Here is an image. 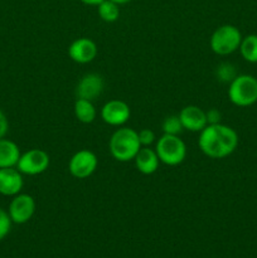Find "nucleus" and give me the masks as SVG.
Returning <instances> with one entry per match:
<instances>
[{"mask_svg": "<svg viewBox=\"0 0 257 258\" xmlns=\"http://www.w3.org/2000/svg\"><path fill=\"white\" fill-rule=\"evenodd\" d=\"M198 145L208 158L223 159L234 153L238 146V135L233 128L221 122L207 125L201 131Z\"/></svg>", "mask_w": 257, "mask_h": 258, "instance_id": "nucleus-1", "label": "nucleus"}, {"mask_svg": "<svg viewBox=\"0 0 257 258\" xmlns=\"http://www.w3.org/2000/svg\"><path fill=\"white\" fill-rule=\"evenodd\" d=\"M110 153L115 160L126 163L134 160L141 149L139 134L134 128L121 127L112 134L110 139Z\"/></svg>", "mask_w": 257, "mask_h": 258, "instance_id": "nucleus-2", "label": "nucleus"}, {"mask_svg": "<svg viewBox=\"0 0 257 258\" xmlns=\"http://www.w3.org/2000/svg\"><path fill=\"white\" fill-rule=\"evenodd\" d=\"M228 97L238 107H248L257 102V78L251 75L236 76L229 83Z\"/></svg>", "mask_w": 257, "mask_h": 258, "instance_id": "nucleus-3", "label": "nucleus"}, {"mask_svg": "<svg viewBox=\"0 0 257 258\" xmlns=\"http://www.w3.org/2000/svg\"><path fill=\"white\" fill-rule=\"evenodd\" d=\"M242 42V34L234 25L224 24L214 30L209 45L211 49L218 55H228L236 52Z\"/></svg>", "mask_w": 257, "mask_h": 258, "instance_id": "nucleus-4", "label": "nucleus"}, {"mask_svg": "<svg viewBox=\"0 0 257 258\" xmlns=\"http://www.w3.org/2000/svg\"><path fill=\"white\" fill-rule=\"evenodd\" d=\"M159 160L169 166L179 165L186 156V146L181 139L176 135L164 134L156 143L155 148Z\"/></svg>", "mask_w": 257, "mask_h": 258, "instance_id": "nucleus-5", "label": "nucleus"}, {"mask_svg": "<svg viewBox=\"0 0 257 258\" xmlns=\"http://www.w3.org/2000/svg\"><path fill=\"white\" fill-rule=\"evenodd\" d=\"M49 161V155L44 150L32 149L20 155L17 169L25 175H39L47 170Z\"/></svg>", "mask_w": 257, "mask_h": 258, "instance_id": "nucleus-6", "label": "nucleus"}, {"mask_svg": "<svg viewBox=\"0 0 257 258\" xmlns=\"http://www.w3.org/2000/svg\"><path fill=\"white\" fill-rule=\"evenodd\" d=\"M98 165V159L95 155V153L90 150L77 151L72 158L70 159L68 163V170L71 175L77 179H86L92 175L96 171Z\"/></svg>", "mask_w": 257, "mask_h": 258, "instance_id": "nucleus-7", "label": "nucleus"}, {"mask_svg": "<svg viewBox=\"0 0 257 258\" xmlns=\"http://www.w3.org/2000/svg\"><path fill=\"white\" fill-rule=\"evenodd\" d=\"M35 213V201L29 194H17L9 204L8 214L13 223L24 224L32 219Z\"/></svg>", "mask_w": 257, "mask_h": 258, "instance_id": "nucleus-8", "label": "nucleus"}, {"mask_svg": "<svg viewBox=\"0 0 257 258\" xmlns=\"http://www.w3.org/2000/svg\"><path fill=\"white\" fill-rule=\"evenodd\" d=\"M131 115L130 107L125 101L111 100L103 105L101 117L110 126H122L128 121Z\"/></svg>", "mask_w": 257, "mask_h": 258, "instance_id": "nucleus-9", "label": "nucleus"}, {"mask_svg": "<svg viewBox=\"0 0 257 258\" xmlns=\"http://www.w3.org/2000/svg\"><path fill=\"white\" fill-rule=\"evenodd\" d=\"M68 55L71 59L80 64L92 62L97 55V45L88 38H78L68 47Z\"/></svg>", "mask_w": 257, "mask_h": 258, "instance_id": "nucleus-10", "label": "nucleus"}, {"mask_svg": "<svg viewBox=\"0 0 257 258\" xmlns=\"http://www.w3.org/2000/svg\"><path fill=\"white\" fill-rule=\"evenodd\" d=\"M178 116L180 118L183 128L191 131V133H201L208 125L206 112L198 106H185V107L181 108Z\"/></svg>", "mask_w": 257, "mask_h": 258, "instance_id": "nucleus-11", "label": "nucleus"}, {"mask_svg": "<svg viewBox=\"0 0 257 258\" xmlns=\"http://www.w3.org/2000/svg\"><path fill=\"white\" fill-rule=\"evenodd\" d=\"M103 78L97 73H87L77 83L76 95L78 98L93 101L102 93Z\"/></svg>", "mask_w": 257, "mask_h": 258, "instance_id": "nucleus-12", "label": "nucleus"}, {"mask_svg": "<svg viewBox=\"0 0 257 258\" xmlns=\"http://www.w3.org/2000/svg\"><path fill=\"white\" fill-rule=\"evenodd\" d=\"M24 180L23 174L15 168L0 169V194L14 197L22 191Z\"/></svg>", "mask_w": 257, "mask_h": 258, "instance_id": "nucleus-13", "label": "nucleus"}, {"mask_svg": "<svg viewBox=\"0 0 257 258\" xmlns=\"http://www.w3.org/2000/svg\"><path fill=\"white\" fill-rule=\"evenodd\" d=\"M135 165L138 170L144 175L154 174L159 168V156L155 150L150 149L149 146H143L135 156Z\"/></svg>", "mask_w": 257, "mask_h": 258, "instance_id": "nucleus-14", "label": "nucleus"}, {"mask_svg": "<svg viewBox=\"0 0 257 258\" xmlns=\"http://www.w3.org/2000/svg\"><path fill=\"white\" fill-rule=\"evenodd\" d=\"M19 146L12 140L0 139V169L14 168L20 158Z\"/></svg>", "mask_w": 257, "mask_h": 258, "instance_id": "nucleus-15", "label": "nucleus"}, {"mask_svg": "<svg viewBox=\"0 0 257 258\" xmlns=\"http://www.w3.org/2000/svg\"><path fill=\"white\" fill-rule=\"evenodd\" d=\"M96 108L93 106L92 101L85 100V98H77L75 102V116L80 122L91 123L95 121Z\"/></svg>", "mask_w": 257, "mask_h": 258, "instance_id": "nucleus-16", "label": "nucleus"}, {"mask_svg": "<svg viewBox=\"0 0 257 258\" xmlns=\"http://www.w3.org/2000/svg\"><path fill=\"white\" fill-rule=\"evenodd\" d=\"M238 49L244 60L249 63H257V34H249L242 38Z\"/></svg>", "mask_w": 257, "mask_h": 258, "instance_id": "nucleus-17", "label": "nucleus"}, {"mask_svg": "<svg viewBox=\"0 0 257 258\" xmlns=\"http://www.w3.org/2000/svg\"><path fill=\"white\" fill-rule=\"evenodd\" d=\"M120 5L111 0H103L97 7L98 15L106 23H113L120 17Z\"/></svg>", "mask_w": 257, "mask_h": 258, "instance_id": "nucleus-18", "label": "nucleus"}, {"mask_svg": "<svg viewBox=\"0 0 257 258\" xmlns=\"http://www.w3.org/2000/svg\"><path fill=\"white\" fill-rule=\"evenodd\" d=\"M183 130H184L183 125H181L180 118H179L178 115H170L164 120L163 122L164 134L178 136Z\"/></svg>", "mask_w": 257, "mask_h": 258, "instance_id": "nucleus-19", "label": "nucleus"}, {"mask_svg": "<svg viewBox=\"0 0 257 258\" xmlns=\"http://www.w3.org/2000/svg\"><path fill=\"white\" fill-rule=\"evenodd\" d=\"M236 70H234V67L231 63H222L217 68V77L222 82L231 83L236 78Z\"/></svg>", "mask_w": 257, "mask_h": 258, "instance_id": "nucleus-20", "label": "nucleus"}, {"mask_svg": "<svg viewBox=\"0 0 257 258\" xmlns=\"http://www.w3.org/2000/svg\"><path fill=\"white\" fill-rule=\"evenodd\" d=\"M12 223L13 222L8 212L0 208V241H3L9 234L10 229H12Z\"/></svg>", "mask_w": 257, "mask_h": 258, "instance_id": "nucleus-21", "label": "nucleus"}, {"mask_svg": "<svg viewBox=\"0 0 257 258\" xmlns=\"http://www.w3.org/2000/svg\"><path fill=\"white\" fill-rule=\"evenodd\" d=\"M139 141L141 144V148L143 146H150L151 144L155 141V134L150 128H143V130L139 131Z\"/></svg>", "mask_w": 257, "mask_h": 258, "instance_id": "nucleus-22", "label": "nucleus"}, {"mask_svg": "<svg viewBox=\"0 0 257 258\" xmlns=\"http://www.w3.org/2000/svg\"><path fill=\"white\" fill-rule=\"evenodd\" d=\"M206 116H207V121H208V125H214V123L221 122L222 113L219 112L217 108H211L209 111H207Z\"/></svg>", "mask_w": 257, "mask_h": 258, "instance_id": "nucleus-23", "label": "nucleus"}, {"mask_svg": "<svg viewBox=\"0 0 257 258\" xmlns=\"http://www.w3.org/2000/svg\"><path fill=\"white\" fill-rule=\"evenodd\" d=\"M8 128H9V122H8L7 116L0 110V139L5 138V135L8 133Z\"/></svg>", "mask_w": 257, "mask_h": 258, "instance_id": "nucleus-24", "label": "nucleus"}, {"mask_svg": "<svg viewBox=\"0 0 257 258\" xmlns=\"http://www.w3.org/2000/svg\"><path fill=\"white\" fill-rule=\"evenodd\" d=\"M85 5H90V7H98L103 0H80Z\"/></svg>", "mask_w": 257, "mask_h": 258, "instance_id": "nucleus-25", "label": "nucleus"}, {"mask_svg": "<svg viewBox=\"0 0 257 258\" xmlns=\"http://www.w3.org/2000/svg\"><path fill=\"white\" fill-rule=\"evenodd\" d=\"M111 2L116 3V4H118V5H123V4H127V3H130L131 0H111Z\"/></svg>", "mask_w": 257, "mask_h": 258, "instance_id": "nucleus-26", "label": "nucleus"}]
</instances>
